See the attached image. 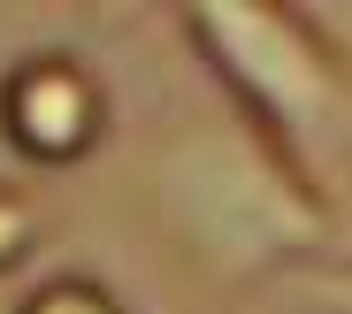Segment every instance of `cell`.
<instances>
[{"label":"cell","instance_id":"obj_2","mask_svg":"<svg viewBox=\"0 0 352 314\" xmlns=\"http://www.w3.org/2000/svg\"><path fill=\"white\" fill-rule=\"evenodd\" d=\"M184 46L207 61L230 115L299 154L322 184L352 154V54L283 0H192L176 8Z\"/></svg>","mask_w":352,"mask_h":314},{"label":"cell","instance_id":"obj_3","mask_svg":"<svg viewBox=\"0 0 352 314\" xmlns=\"http://www.w3.org/2000/svg\"><path fill=\"white\" fill-rule=\"evenodd\" d=\"M115 131V92L77 46H31L0 70V138L38 169H69Z\"/></svg>","mask_w":352,"mask_h":314},{"label":"cell","instance_id":"obj_4","mask_svg":"<svg viewBox=\"0 0 352 314\" xmlns=\"http://www.w3.org/2000/svg\"><path fill=\"white\" fill-rule=\"evenodd\" d=\"M16 314H131V299L115 291L107 276H85V269H54V276H38V284L16 299Z\"/></svg>","mask_w":352,"mask_h":314},{"label":"cell","instance_id":"obj_1","mask_svg":"<svg viewBox=\"0 0 352 314\" xmlns=\"http://www.w3.org/2000/svg\"><path fill=\"white\" fill-rule=\"evenodd\" d=\"M146 207H153L161 238L184 253V269L207 284L299 276V269L329 261V238H337L329 184L230 107L168 123L153 138Z\"/></svg>","mask_w":352,"mask_h":314},{"label":"cell","instance_id":"obj_6","mask_svg":"<svg viewBox=\"0 0 352 314\" xmlns=\"http://www.w3.org/2000/svg\"><path fill=\"white\" fill-rule=\"evenodd\" d=\"M291 291L314 314H352V261H314V269L291 276Z\"/></svg>","mask_w":352,"mask_h":314},{"label":"cell","instance_id":"obj_5","mask_svg":"<svg viewBox=\"0 0 352 314\" xmlns=\"http://www.w3.org/2000/svg\"><path fill=\"white\" fill-rule=\"evenodd\" d=\"M38 238H46V215H38V200H31V184H8V176H0V276L23 269V261L38 253Z\"/></svg>","mask_w":352,"mask_h":314}]
</instances>
